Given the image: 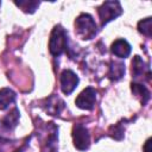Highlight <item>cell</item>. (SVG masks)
Listing matches in <instances>:
<instances>
[{"label": "cell", "instance_id": "9c48e42d", "mask_svg": "<svg viewBox=\"0 0 152 152\" xmlns=\"http://www.w3.org/2000/svg\"><path fill=\"white\" fill-rule=\"evenodd\" d=\"M64 108V101L57 96V95H51L49 99H46V104H45V110L50 115H59V113Z\"/></svg>", "mask_w": 152, "mask_h": 152}, {"label": "cell", "instance_id": "5b68a950", "mask_svg": "<svg viewBox=\"0 0 152 152\" xmlns=\"http://www.w3.org/2000/svg\"><path fill=\"white\" fill-rule=\"evenodd\" d=\"M95 102H96V90L91 87L83 89L75 100L76 106L78 108L86 109V110L93 109L95 106Z\"/></svg>", "mask_w": 152, "mask_h": 152}, {"label": "cell", "instance_id": "ac0fdd59", "mask_svg": "<svg viewBox=\"0 0 152 152\" xmlns=\"http://www.w3.org/2000/svg\"><path fill=\"white\" fill-rule=\"evenodd\" d=\"M144 152H151V138H148L144 145Z\"/></svg>", "mask_w": 152, "mask_h": 152}, {"label": "cell", "instance_id": "e0dca14e", "mask_svg": "<svg viewBox=\"0 0 152 152\" xmlns=\"http://www.w3.org/2000/svg\"><path fill=\"white\" fill-rule=\"evenodd\" d=\"M109 134L116 139V140H120L124 135V128L121 127V124H116L115 126H112L110 129H109Z\"/></svg>", "mask_w": 152, "mask_h": 152}, {"label": "cell", "instance_id": "9a60e30c", "mask_svg": "<svg viewBox=\"0 0 152 152\" xmlns=\"http://www.w3.org/2000/svg\"><path fill=\"white\" fill-rule=\"evenodd\" d=\"M138 31L150 38L152 36V19L148 17V18L140 20L138 23Z\"/></svg>", "mask_w": 152, "mask_h": 152}, {"label": "cell", "instance_id": "7c38bea8", "mask_svg": "<svg viewBox=\"0 0 152 152\" xmlns=\"http://www.w3.org/2000/svg\"><path fill=\"white\" fill-rule=\"evenodd\" d=\"M131 90H132L133 95H135L140 100L141 104H146L148 102L151 95H150L148 89L145 86H142L141 83H138V82H132L131 83Z\"/></svg>", "mask_w": 152, "mask_h": 152}, {"label": "cell", "instance_id": "3957f363", "mask_svg": "<svg viewBox=\"0 0 152 152\" xmlns=\"http://www.w3.org/2000/svg\"><path fill=\"white\" fill-rule=\"evenodd\" d=\"M97 13L101 21V26H104L106 24L122 14V7L119 1H104L97 8Z\"/></svg>", "mask_w": 152, "mask_h": 152}, {"label": "cell", "instance_id": "30bf717a", "mask_svg": "<svg viewBox=\"0 0 152 152\" xmlns=\"http://www.w3.org/2000/svg\"><path fill=\"white\" fill-rule=\"evenodd\" d=\"M112 52L119 58H126L131 53V45L125 39H116L110 48Z\"/></svg>", "mask_w": 152, "mask_h": 152}, {"label": "cell", "instance_id": "8fae6325", "mask_svg": "<svg viewBox=\"0 0 152 152\" xmlns=\"http://www.w3.org/2000/svg\"><path fill=\"white\" fill-rule=\"evenodd\" d=\"M19 118H20V115H19L18 108H13V109L0 121L1 127H2L5 131H13V129L17 127V125H18Z\"/></svg>", "mask_w": 152, "mask_h": 152}, {"label": "cell", "instance_id": "7a4b0ae2", "mask_svg": "<svg viewBox=\"0 0 152 152\" xmlns=\"http://www.w3.org/2000/svg\"><path fill=\"white\" fill-rule=\"evenodd\" d=\"M66 32L61 26L57 25L52 28V32L50 34L49 39V50L52 56H61L68 48V39H66Z\"/></svg>", "mask_w": 152, "mask_h": 152}, {"label": "cell", "instance_id": "8992f818", "mask_svg": "<svg viewBox=\"0 0 152 152\" xmlns=\"http://www.w3.org/2000/svg\"><path fill=\"white\" fill-rule=\"evenodd\" d=\"M59 81H61V89L65 95H70L80 82L78 76L72 70H69V69L64 70L61 74Z\"/></svg>", "mask_w": 152, "mask_h": 152}, {"label": "cell", "instance_id": "52a82bcc", "mask_svg": "<svg viewBox=\"0 0 152 152\" xmlns=\"http://www.w3.org/2000/svg\"><path fill=\"white\" fill-rule=\"evenodd\" d=\"M48 128V134L45 137V140L43 142V152H57L58 151V128L49 122Z\"/></svg>", "mask_w": 152, "mask_h": 152}, {"label": "cell", "instance_id": "ba28073f", "mask_svg": "<svg viewBox=\"0 0 152 152\" xmlns=\"http://www.w3.org/2000/svg\"><path fill=\"white\" fill-rule=\"evenodd\" d=\"M146 74V76L150 77V66L148 64H146L140 56H134L133 61H132V76L134 78H138L140 76H144Z\"/></svg>", "mask_w": 152, "mask_h": 152}, {"label": "cell", "instance_id": "6da1fadb", "mask_svg": "<svg viewBox=\"0 0 152 152\" xmlns=\"http://www.w3.org/2000/svg\"><path fill=\"white\" fill-rule=\"evenodd\" d=\"M75 32L83 40L93 39L97 32L96 24L93 17L88 13L80 14L75 20Z\"/></svg>", "mask_w": 152, "mask_h": 152}, {"label": "cell", "instance_id": "277c9868", "mask_svg": "<svg viewBox=\"0 0 152 152\" xmlns=\"http://www.w3.org/2000/svg\"><path fill=\"white\" fill-rule=\"evenodd\" d=\"M72 140H74V146L77 150L80 151L88 150L90 146V135L88 128L82 124H75L72 127Z\"/></svg>", "mask_w": 152, "mask_h": 152}, {"label": "cell", "instance_id": "2e32d148", "mask_svg": "<svg viewBox=\"0 0 152 152\" xmlns=\"http://www.w3.org/2000/svg\"><path fill=\"white\" fill-rule=\"evenodd\" d=\"M14 4L18 6V7H20L24 12H26V13H33L36 10H37V7L39 6V1H31V0H24V1H14Z\"/></svg>", "mask_w": 152, "mask_h": 152}, {"label": "cell", "instance_id": "d6986e66", "mask_svg": "<svg viewBox=\"0 0 152 152\" xmlns=\"http://www.w3.org/2000/svg\"><path fill=\"white\" fill-rule=\"evenodd\" d=\"M0 5H1V2H0Z\"/></svg>", "mask_w": 152, "mask_h": 152}, {"label": "cell", "instance_id": "5bb4252c", "mask_svg": "<svg viewBox=\"0 0 152 152\" xmlns=\"http://www.w3.org/2000/svg\"><path fill=\"white\" fill-rule=\"evenodd\" d=\"M125 75V64L122 62H116L112 61L109 65V71H108V77L112 81H118Z\"/></svg>", "mask_w": 152, "mask_h": 152}, {"label": "cell", "instance_id": "4fadbf2b", "mask_svg": "<svg viewBox=\"0 0 152 152\" xmlns=\"http://www.w3.org/2000/svg\"><path fill=\"white\" fill-rule=\"evenodd\" d=\"M15 93L10 88H2L0 90V110H5L15 101Z\"/></svg>", "mask_w": 152, "mask_h": 152}]
</instances>
